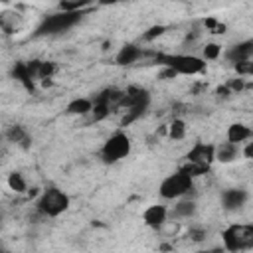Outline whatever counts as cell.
Returning <instances> with one entry per match:
<instances>
[{
    "label": "cell",
    "mask_w": 253,
    "mask_h": 253,
    "mask_svg": "<svg viewBox=\"0 0 253 253\" xmlns=\"http://www.w3.org/2000/svg\"><path fill=\"white\" fill-rule=\"evenodd\" d=\"M83 16H85V10H75V12L59 10V12H55V14H49V16H45V18L40 22V26L36 28V38L61 36V34L69 32L73 26H77Z\"/></svg>",
    "instance_id": "obj_1"
},
{
    "label": "cell",
    "mask_w": 253,
    "mask_h": 253,
    "mask_svg": "<svg viewBox=\"0 0 253 253\" xmlns=\"http://www.w3.org/2000/svg\"><path fill=\"white\" fill-rule=\"evenodd\" d=\"M156 63L172 69L176 75H198L206 69V59L198 55H186V53H158Z\"/></svg>",
    "instance_id": "obj_2"
},
{
    "label": "cell",
    "mask_w": 253,
    "mask_h": 253,
    "mask_svg": "<svg viewBox=\"0 0 253 253\" xmlns=\"http://www.w3.org/2000/svg\"><path fill=\"white\" fill-rule=\"evenodd\" d=\"M67 208H69V196L55 186L43 190L36 202V210L45 217H57L63 211H67Z\"/></svg>",
    "instance_id": "obj_3"
},
{
    "label": "cell",
    "mask_w": 253,
    "mask_h": 253,
    "mask_svg": "<svg viewBox=\"0 0 253 253\" xmlns=\"http://www.w3.org/2000/svg\"><path fill=\"white\" fill-rule=\"evenodd\" d=\"M194 190V178L182 170L166 176L160 186H158V194L164 198V200H178V198H184L186 194H190Z\"/></svg>",
    "instance_id": "obj_4"
},
{
    "label": "cell",
    "mask_w": 253,
    "mask_h": 253,
    "mask_svg": "<svg viewBox=\"0 0 253 253\" xmlns=\"http://www.w3.org/2000/svg\"><path fill=\"white\" fill-rule=\"evenodd\" d=\"M130 146L132 144H130L128 134L123 130H117L105 140V144L101 148V160L105 164H117L130 154Z\"/></svg>",
    "instance_id": "obj_5"
},
{
    "label": "cell",
    "mask_w": 253,
    "mask_h": 253,
    "mask_svg": "<svg viewBox=\"0 0 253 253\" xmlns=\"http://www.w3.org/2000/svg\"><path fill=\"white\" fill-rule=\"evenodd\" d=\"M223 237V245L227 251L235 253V251H245L253 245V227L251 225H241V223H233L227 229H223L221 233Z\"/></svg>",
    "instance_id": "obj_6"
},
{
    "label": "cell",
    "mask_w": 253,
    "mask_h": 253,
    "mask_svg": "<svg viewBox=\"0 0 253 253\" xmlns=\"http://www.w3.org/2000/svg\"><path fill=\"white\" fill-rule=\"evenodd\" d=\"M247 198H249L247 190H243V188H229V190L221 192V206L227 211H237V210H241L245 206Z\"/></svg>",
    "instance_id": "obj_7"
},
{
    "label": "cell",
    "mask_w": 253,
    "mask_h": 253,
    "mask_svg": "<svg viewBox=\"0 0 253 253\" xmlns=\"http://www.w3.org/2000/svg\"><path fill=\"white\" fill-rule=\"evenodd\" d=\"M186 160H188V162H194V164L210 166L211 160H213V146H211V144H206V142H196V144L188 150Z\"/></svg>",
    "instance_id": "obj_8"
},
{
    "label": "cell",
    "mask_w": 253,
    "mask_h": 253,
    "mask_svg": "<svg viewBox=\"0 0 253 253\" xmlns=\"http://www.w3.org/2000/svg\"><path fill=\"white\" fill-rule=\"evenodd\" d=\"M166 217H168V210L160 204H154V206H148L144 211H142V221L150 227V229H160L164 223H166Z\"/></svg>",
    "instance_id": "obj_9"
},
{
    "label": "cell",
    "mask_w": 253,
    "mask_h": 253,
    "mask_svg": "<svg viewBox=\"0 0 253 253\" xmlns=\"http://www.w3.org/2000/svg\"><path fill=\"white\" fill-rule=\"evenodd\" d=\"M251 55H253V40H245V42L233 43V45H229L225 49V59L231 61V63L251 59Z\"/></svg>",
    "instance_id": "obj_10"
},
{
    "label": "cell",
    "mask_w": 253,
    "mask_h": 253,
    "mask_svg": "<svg viewBox=\"0 0 253 253\" xmlns=\"http://www.w3.org/2000/svg\"><path fill=\"white\" fill-rule=\"evenodd\" d=\"M239 152H241L239 150V144L225 140V142H219L217 146H213V160H217L221 164H229V162L237 160Z\"/></svg>",
    "instance_id": "obj_11"
},
{
    "label": "cell",
    "mask_w": 253,
    "mask_h": 253,
    "mask_svg": "<svg viewBox=\"0 0 253 253\" xmlns=\"http://www.w3.org/2000/svg\"><path fill=\"white\" fill-rule=\"evenodd\" d=\"M140 57H142V49H140L138 45H134V43H126V45H123V47L117 51L115 63H117V65H132V63L138 61Z\"/></svg>",
    "instance_id": "obj_12"
},
{
    "label": "cell",
    "mask_w": 253,
    "mask_h": 253,
    "mask_svg": "<svg viewBox=\"0 0 253 253\" xmlns=\"http://www.w3.org/2000/svg\"><path fill=\"white\" fill-rule=\"evenodd\" d=\"M251 138V128L243 123H231L227 126V140L229 142H235V144H241L245 140Z\"/></svg>",
    "instance_id": "obj_13"
},
{
    "label": "cell",
    "mask_w": 253,
    "mask_h": 253,
    "mask_svg": "<svg viewBox=\"0 0 253 253\" xmlns=\"http://www.w3.org/2000/svg\"><path fill=\"white\" fill-rule=\"evenodd\" d=\"M91 109H93V99H87V97H77V99L69 101L65 107L67 115H79V117L89 115Z\"/></svg>",
    "instance_id": "obj_14"
},
{
    "label": "cell",
    "mask_w": 253,
    "mask_h": 253,
    "mask_svg": "<svg viewBox=\"0 0 253 253\" xmlns=\"http://www.w3.org/2000/svg\"><path fill=\"white\" fill-rule=\"evenodd\" d=\"M6 138H8L10 142L22 146V148H28V146H30V134H28V130H26L24 126H20V125H12V126L6 130Z\"/></svg>",
    "instance_id": "obj_15"
},
{
    "label": "cell",
    "mask_w": 253,
    "mask_h": 253,
    "mask_svg": "<svg viewBox=\"0 0 253 253\" xmlns=\"http://www.w3.org/2000/svg\"><path fill=\"white\" fill-rule=\"evenodd\" d=\"M12 75L26 87V89H34V75H32V71H30V67H28V63H16L14 65V69H12Z\"/></svg>",
    "instance_id": "obj_16"
},
{
    "label": "cell",
    "mask_w": 253,
    "mask_h": 253,
    "mask_svg": "<svg viewBox=\"0 0 253 253\" xmlns=\"http://www.w3.org/2000/svg\"><path fill=\"white\" fill-rule=\"evenodd\" d=\"M194 213H196V202L194 200H180L174 206V215L176 217H192Z\"/></svg>",
    "instance_id": "obj_17"
},
{
    "label": "cell",
    "mask_w": 253,
    "mask_h": 253,
    "mask_svg": "<svg viewBox=\"0 0 253 253\" xmlns=\"http://www.w3.org/2000/svg\"><path fill=\"white\" fill-rule=\"evenodd\" d=\"M8 188L12 192H16V194H24L28 190V184H26V180H24V176L20 172H12L8 176Z\"/></svg>",
    "instance_id": "obj_18"
},
{
    "label": "cell",
    "mask_w": 253,
    "mask_h": 253,
    "mask_svg": "<svg viewBox=\"0 0 253 253\" xmlns=\"http://www.w3.org/2000/svg\"><path fill=\"white\" fill-rule=\"evenodd\" d=\"M168 136L172 140H182L186 136V123L182 119H174L168 126Z\"/></svg>",
    "instance_id": "obj_19"
},
{
    "label": "cell",
    "mask_w": 253,
    "mask_h": 253,
    "mask_svg": "<svg viewBox=\"0 0 253 253\" xmlns=\"http://www.w3.org/2000/svg\"><path fill=\"white\" fill-rule=\"evenodd\" d=\"M91 0H61L59 2V10H67V12H75V10H83L85 6H89Z\"/></svg>",
    "instance_id": "obj_20"
},
{
    "label": "cell",
    "mask_w": 253,
    "mask_h": 253,
    "mask_svg": "<svg viewBox=\"0 0 253 253\" xmlns=\"http://www.w3.org/2000/svg\"><path fill=\"white\" fill-rule=\"evenodd\" d=\"M221 55V45L219 43H206L202 49V59H217Z\"/></svg>",
    "instance_id": "obj_21"
},
{
    "label": "cell",
    "mask_w": 253,
    "mask_h": 253,
    "mask_svg": "<svg viewBox=\"0 0 253 253\" xmlns=\"http://www.w3.org/2000/svg\"><path fill=\"white\" fill-rule=\"evenodd\" d=\"M233 67H235L237 75H241V77H249V75L253 73V61H251V59L237 61V63H233Z\"/></svg>",
    "instance_id": "obj_22"
},
{
    "label": "cell",
    "mask_w": 253,
    "mask_h": 253,
    "mask_svg": "<svg viewBox=\"0 0 253 253\" xmlns=\"http://www.w3.org/2000/svg\"><path fill=\"white\" fill-rule=\"evenodd\" d=\"M164 32H166V26H152V28L144 34V40L150 42V40H154V38H160Z\"/></svg>",
    "instance_id": "obj_23"
},
{
    "label": "cell",
    "mask_w": 253,
    "mask_h": 253,
    "mask_svg": "<svg viewBox=\"0 0 253 253\" xmlns=\"http://www.w3.org/2000/svg\"><path fill=\"white\" fill-rule=\"evenodd\" d=\"M206 26H208L213 34H223V32H225V26H223V24H219L215 18H208V20H206Z\"/></svg>",
    "instance_id": "obj_24"
},
{
    "label": "cell",
    "mask_w": 253,
    "mask_h": 253,
    "mask_svg": "<svg viewBox=\"0 0 253 253\" xmlns=\"http://www.w3.org/2000/svg\"><path fill=\"white\" fill-rule=\"evenodd\" d=\"M229 89H233V91L243 89V79H233V81H229Z\"/></svg>",
    "instance_id": "obj_25"
},
{
    "label": "cell",
    "mask_w": 253,
    "mask_h": 253,
    "mask_svg": "<svg viewBox=\"0 0 253 253\" xmlns=\"http://www.w3.org/2000/svg\"><path fill=\"white\" fill-rule=\"evenodd\" d=\"M243 156H245V158H251V156H253V142H247V146H245V150H243Z\"/></svg>",
    "instance_id": "obj_26"
},
{
    "label": "cell",
    "mask_w": 253,
    "mask_h": 253,
    "mask_svg": "<svg viewBox=\"0 0 253 253\" xmlns=\"http://www.w3.org/2000/svg\"><path fill=\"white\" fill-rule=\"evenodd\" d=\"M190 235H192L196 241H200V239H204V235H206V233H204V231H196V229H192V231H190Z\"/></svg>",
    "instance_id": "obj_27"
},
{
    "label": "cell",
    "mask_w": 253,
    "mask_h": 253,
    "mask_svg": "<svg viewBox=\"0 0 253 253\" xmlns=\"http://www.w3.org/2000/svg\"><path fill=\"white\" fill-rule=\"evenodd\" d=\"M99 2V6H111V4H117L119 0H97Z\"/></svg>",
    "instance_id": "obj_28"
},
{
    "label": "cell",
    "mask_w": 253,
    "mask_h": 253,
    "mask_svg": "<svg viewBox=\"0 0 253 253\" xmlns=\"http://www.w3.org/2000/svg\"><path fill=\"white\" fill-rule=\"evenodd\" d=\"M0 140H2V132H0Z\"/></svg>",
    "instance_id": "obj_29"
}]
</instances>
